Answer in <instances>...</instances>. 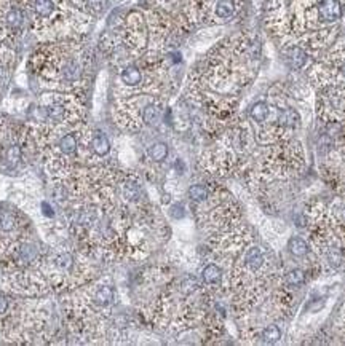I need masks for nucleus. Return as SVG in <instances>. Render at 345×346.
I'll use <instances>...</instances> for the list:
<instances>
[{
  "instance_id": "nucleus-1",
  "label": "nucleus",
  "mask_w": 345,
  "mask_h": 346,
  "mask_svg": "<svg viewBox=\"0 0 345 346\" xmlns=\"http://www.w3.org/2000/svg\"><path fill=\"white\" fill-rule=\"evenodd\" d=\"M318 13H320V20L324 23H332L340 18L342 8L339 0H321L320 7H318Z\"/></svg>"
},
{
  "instance_id": "nucleus-2",
  "label": "nucleus",
  "mask_w": 345,
  "mask_h": 346,
  "mask_svg": "<svg viewBox=\"0 0 345 346\" xmlns=\"http://www.w3.org/2000/svg\"><path fill=\"white\" fill-rule=\"evenodd\" d=\"M243 263L249 271H257L264 266V254L259 247H251L246 250V254L243 257Z\"/></svg>"
},
{
  "instance_id": "nucleus-3",
  "label": "nucleus",
  "mask_w": 345,
  "mask_h": 346,
  "mask_svg": "<svg viewBox=\"0 0 345 346\" xmlns=\"http://www.w3.org/2000/svg\"><path fill=\"white\" fill-rule=\"evenodd\" d=\"M23 23H24V15H23V12L20 10V8H10V10L7 12V15H5L7 28L16 31V29L21 28Z\"/></svg>"
},
{
  "instance_id": "nucleus-4",
  "label": "nucleus",
  "mask_w": 345,
  "mask_h": 346,
  "mask_svg": "<svg viewBox=\"0 0 345 346\" xmlns=\"http://www.w3.org/2000/svg\"><path fill=\"white\" fill-rule=\"evenodd\" d=\"M288 249L289 252L294 257H305L308 254V246L302 238L299 236H292L288 243Z\"/></svg>"
},
{
  "instance_id": "nucleus-5",
  "label": "nucleus",
  "mask_w": 345,
  "mask_h": 346,
  "mask_svg": "<svg viewBox=\"0 0 345 346\" xmlns=\"http://www.w3.org/2000/svg\"><path fill=\"white\" fill-rule=\"evenodd\" d=\"M160 118H161V110L158 106H155V104H149L142 112V120H144L145 125L155 126L160 122Z\"/></svg>"
},
{
  "instance_id": "nucleus-6",
  "label": "nucleus",
  "mask_w": 345,
  "mask_h": 346,
  "mask_svg": "<svg viewBox=\"0 0 345 346\" xmlns=\"http://www.w3.org/2000/svg\"><path fill=\"white\" fill-rule=\"evenodd\" d=\"M286 61L291 67H294V69H299L305 64V53L302 51L300 48L294 47V48H291L286 51Z\"/></svg>"
},
{
  "instance_id": "nucleus-7",
  "label": "nucleus",
  "mask_w": 345,
  "mask_h": 346,
  "mask_svg": "<svg viewBox=\"0 0 345 346\" xmlns=\"http://www.w3.org/2000/svg\"><path fill=\"white\" fill-rule=\"evenodd\" d=\"M91 147H93L94 153L99 155V157H104V155L110 152V142L104 134L94 136V139L91 141Z\"/></svg>"
},
{
  "instance_id": "nucleus-8",
  "label": "nucleus",
  "mask_w": 345,
  "mask_h": 346,
  "mask_svg": "<svg viewBox=\"0 0 345 346\" xmlns=\"http://www.w3.org/2000/svg\"><path fill=\"white\" fill-rule=\"evenodd\" d=\"M141 79H142V75H141V71L137 67H126L125 71L122 72V80H123V83H126V85H129V86H134V85H137L141 82Z\"/></svg>"
},
{
  "instance_id": "nucleus-9",
  "label": "nucleus",
  "mask_w": 345,
  "mask_h": 346,
  "mask_svg": "<svg viewBox=\"0 0 345 346\" xmlns=\"http://www.w3.org/2000/svg\"><path fill=\"white\" fill-rule=\"evenodd\" d=\"M249 115H251V118L254 120V122L262 123V122H265V120H267V117H269V107H267L265 102H257L251 107Z\"/></svg>"
},
{
  "instance_id": "nucleus-10",
  "label": "nucleus",
  "mask_w": 345,
  "mask_h": 346,
  "mask_svg": "<svg viewBox=\"0 0 345 346\" xmlns=\"http://www.w3.org/2000/svg\"><path fill=\"white\" fill-rule=\"evenodd\" d=\"M261 338H262V341L264 343H277L280 338H281V330H280V327H277V325H267L264 330H262V333H261Z\"/></svg>"
},
{
  "instance_id": "nucleus-11",
  "label": "nucleus",
  "mask_w": 345,
  "mask_h": 346,
  "mask_svg": "<svg viewBox=\"0 0 345 346\" xmlns=\"http://www.w3.org/2000/svg\"><path fill=\"white\" fill-rule=\"evenodd\" d=\"M234 12H235V5L232 0H219L218 7H216V15L222 20L230 18V16L234 15Z\"/></svg>"
},
{
  "instance_id": "nucleus-12",
  "label": "nucleus",
  "mask_w": 345,
  "mask_h": 346,
  "mask_svg": "<svg viewBox=\"0 0 345 346\" xmlns=\"http://www.w3.org/2000/svg\"><path fill=\"white\" fill-rule=\"evenodd\" d=\"M202 278L206 284H216L219 282L221 279V270L219 266L216 265H208L203 268V273H202Z\"/></svg>"
},
{
  "instance_id": "nucleus-13",
  "label": "nucleus",
  "mask_w": 345,
  "mask_h": 346,
  "mask_svg": "<svg viewBox=\"0 0 345 346\" xmlns=\"http://www.w3.org/2000/svg\"><path fill=\"white\" fill-rule=\"evenodd\" d=\"M284 282H286L288 285H291V287H299V285H302L305 282V273L299 270V268H296V270H291L286 276H284Z\"/></svg>"
},
{
  "instance_id": "nucleus-14",
  "label": "nucleus",
  "mask_w": 345,
  "mask_h": 346,
  "mask_svg": "<svg viewBox=\"0 0 345 346\" xmlns=\"http://www.w3.org/2000/svg\"><path fill=\"white\" fill-rule=\"evenodd\" d=\"M149 157L153 161H163V160L168 157V145L163 144V142L153 144L150 149H149Z\"/></svg>"
},
{
  "instance_id": "nucleus-15",
  "label": "nucleus",
  "mask_w": 345,
  "mask_h": 346,
  "mask_svg": "<svg viewBox=\"0 0 345 346\" xmlns=\"http://www.w3.org/2000/svg\"><path fill=\"white\" fill-rule=\"evenodd\" d=\"M94 298H96V303L99 306H109L112 301H114V290L107 287V285H104V287H101L96 292V297Z\"/></svg>"
},
{
  "instance_id": "nucleus-16",
  "label": "nucleus",
  "mask_w": 345,
  "mask_h": 346,
  "mask_svg": "<svg viewBox=\"0 0 345 346\" xmlns=\"http://www.w3.org/2000/svg\"><path fill=\"white\" fill-rule=\"evenodd\" d=\"M280 123L281 126L284 128H296L299 125V115L297 112L291 110V109H286L283 112V114L280 115Z\"/></svg>"
},
{
  "instance_id": "nucleus-17",
  "label": "nucleus",
  "mask_w": 345,
  "mask_h": 346,
  "mask_svg": "<svg viewBox=\"0 0 345 346\" xmlns=\"http://www.w3.org/2000/svg\"><path fill=\"white\" fill-rule=\"evenodd\" d=\"M59 149H61L63 153L71 155L77 150V137L74 134H66L64 137H61L59 141Z\"/></svg>"
},
{
  "instance_id": "nucleus-18",
  "label": "nucleus",
  "mask_w": 345,
  "mask_h": 346,
  "mask_svg": "<svg viewBox=\"0 0 345 346\" xmlns=\"http://www.w3.org/2000/svg\"><path fill=\"white\" fill-rule=\"evenodd\" d=\"M34 10L40 16H50L55 10V4L51 0H36L34 2Z\"/></svg>"
},
{
  "instance_id": "nucleus-19",
  "label": "nucleus",
  "mask_w": 345,
  "mask_h": 346,
  "mask_svg": "<svg viewBox=\"0 0 345 346\" xmlns=\"http://www.w3.org/2000/svg\"><path fill=\"white\" fill-rule=\"evenodd\" d=\"M189 198L194 201H205L206 198H208V190H206L205 185H192L191 188H189Z\"/></svg>"
},
{
  "instance_id": "nucleus-20",
  "label": "nucleus",
  "mask_w": 345,
  "mask_h": 346,
  "mask_svg": "<svg viewBox=\"0 0 345 346\" xmlns=\"http://www.w3.org/2000/svg\"><path fill=\"white\" fill-rule=\"evenodd\" d=\"M0 228L4 231H10L15 228V217L12 212H8V211L0 212Z\"/></svg>"
},
{
  "instance_id": "nucleus-21",
  "label": "nucleus",
  "mask_w": 345,
  "mask_h": 346,
  "mask_svg": "<svg viewBox=\"0 0 345 346\" xmlns=\"http://www.w3.org/2000/svg\"><path fill=\"white\" fill-rule=\"evenodd\" d=\"M47 114L51 120H61L63 118V114H64V109L59 106V104H56V106H51L48 110H47Z\"/></svg>"
},
{
  "instance_id": "nucleus-22",
  "label": "nucleus",
  "mask_w": 345,
  "mask_h": 346,
  "mask_svg": "<svg viewBox=\"0 0 345 346\" xmlns=\"http://www.w3.org/2000/svg\"><path fill=\"white\" fill-rule=\"evenodd\" d=\"M64 77H66L67 80H75L77 77H79V66L74 64V63H71L69 66H66V69H64Z\"/></svg>"
},
{
  "instance_id": "nucleus-23",
  "label": "nucleus",
  "mask_w": 345,
  "mask_h": 346,
  "mask_svg": "<svg viewBox=\"0 0 345 346\" xmlns=\"http://www.w3.org/2000/svg\"><path fill=\"white\" fill-rule=\"evenodd\" d=\"M20 160H21V149L18 145H15L8 150V161H12V166H15Z\"/></svg>"
},
{
  "instance_id": "nucleus-24",
  "label": "nucleus",
  "mask_w": 345,
  "mask_h": 346,
  "mask_svg": "<svg viewBox=\"0 0 345 346\" xmlns=\"http://www.w3.org/2000/svg\"><path fill=\"white\" fill-rule=\"evenodd\" d=\"M90 8H93L94 12H102L106 7V0H86Z\"/></svg>"
},
{
  "instance_id": "nucleus-25",
  "label": "nucleus",
  "mask_w": 345,
  "mask_h": 346,
  "mask_svg": "<svg viewBox=\"0 0 345 346\" xmlns=\"http://www.w3.org/2000/svg\"><path fill=\"white\" fill-rule=\"evenodd\" d=\"M171 215L172 217H176V219H181V217H184V209H183V206H175L172 207V211H171Z\"/></svg>"
},
{
  "instance_id": "nucleus-26",
  "label": "nucleus",
  "mask_w": 345,
  "mask_h": 346,
  "mask_svg": "<svg viewBox=\"0 0 345 346\" xmlns=\"http://www.w3.org/2000/svg\"><path fill=\"white\" fill-rule=\"evenodd\" d=\"M53 195H55V198H56L58 201H61V200H64L66 192H64V188H63V187H56V188H55V192H53Z\"/></svg>"
},
{
  "instance_id": "nucleus-27",
  "label": "nucleus",
  "mask_w": 345,
  "mask_h": 346,
  "mask_svg": "<svg viewBox=\"0 0 345 346\" xmlns=\"http://www.w3.org/2000/svg\"><path fill=\"white\" fill-rule=\"evenodd\" d=\"M7 309H8V300L4 295H0V314H5Z\"/></svg>"
},
{
  "instance_id": "nucleus-28",
  "label": "nucleus",
  "mask_w": 345,
  "mask_h": 346,
  "mask_svg": "<svg viewBox=\"0 0 345 346\" xmlns=\"http://www.w3.org/2000/svg\"><path fill=\"white\" fill-rule=\"evenodd\" d=\"M43 209H45V215H53V212H51V207L50 206H47V203H43Z\"/></svg>"
},
{
  "instance_id": "nucleus-29",
  "label": "nucleus",
  "mask_w": 345,
  "mask_h": 346,
  "mask_svg": "<svg viewBox=\"0 0 345 346\" xmlns=\"http://www.w3.org/2000/svg\"><path fill=\"white\" fill-rule=\"evenodd\" d=\"M340 72H342V75H343V79H345V64L342 66V69H340Z\"/></svg>"
}]
</instances>
